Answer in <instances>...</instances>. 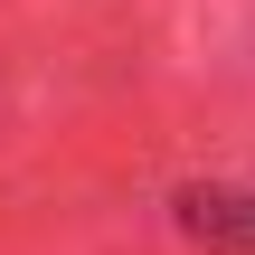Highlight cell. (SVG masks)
Returning a JSON list of instances; mask_svg holds the SVG:
<instances>
[{
  "mask_svg": "<svg viewBox=\"0 0 255 255\" xmlns=\"http://www.w3.org/2000/svg\"><path fill=\"white\" fill-rule=\"evenodd\" d=\"M180 227L218 255H255V199L246 189H180Z\"/></svg>",
  "mask_w": 255,
  "mask_h": 255,
  "instance_id": "obj_1",
  "label": "cell"
}]
</instances>
